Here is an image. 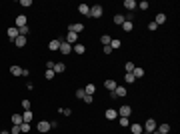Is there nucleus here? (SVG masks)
Masks as SVG:
<instances>
[{"mask_svg":"<svg viewBox=\"0 0 180 134\" xmlns=\"http://www.w3.org/2000/svg\"><path fill=\"white\" fill-rule=\"evenodd\" d=\"M78 12L84 14V16H90V6H86V4H80V6H78Z\"/></svg>","mask_w":180,"mask_h":134,"instance_id":"aec40b11","label":"nucleus"},{"mask_svg":"<svg viewBox=\"0 0 180 134\" xmlns=\"http://www.w3.org/2000/svg\"><path fill=\"white\" fill-rule=\"evenodd\" d=\"M124 80H126V84H132L136 78H134V74H132V72H126V74H124Z\"/></svg>","mask_w":180,"mask_h":134,"instance_id":"c85d7f7f","label":"nucleus"},{"mask_svg":"<svg viewBox=\"0 0 180 134\" xmlns=\"http://www.w3.org/2000/svg\"><path fill=\"white\" fill-rule=\"evenodd\" d=\"M66 42L70 44V46H72V44H76V42H78V34L68 32V34H66Z\"/></svg>","mask_w":180,"mask_h":134,"instance_id":"9b49d317","label":"nucleus"},{"mask_svg":"<svg viewBox=\"0 0 180 134\" xmlns=\"http://www.w3.org/2000/svg\"><path fill=\"white\" fill-rule=\"evenodd\" d=\"M104 14V8L100 6V4H94V6H90V16L92 18H100Z\"/></svg>","mask_w":180,"mask_h":134,"instance_id":"f257e3e1","label":"nucleus"},{"mask_svg":"<svg viewBox=\"0 0 180 134\" xmlns=\"http://www.w3.org/2000/svg\"><path fill=\"white\" fill-rule=\"evenodd\" d=\"M130 132L132 134H142V124H136V122L130 124Z\"/></svg>","mask_w":180,"mask_h":134,"instance_id":"2eb2a0df","label":"nucleus"},{"mask_svg":"<svg viewBox=\"0 0 180 134\" xmlns=\"http://www.w3.org/2000/svg\"><path fill=\"white\" fill-rule=\"evenodd\" d=\"M154 22H156V24H164V22H166V14L158 12V14H156V18H154Z\"/></svg>","mask_w":180,"mask_h":134,"instance_id":"a211bd4d","label":"nucleus"},{"mask_svg":"<svg viewBox=\"0 0 180 134\" xmlns=\"http://www.w3.org/2000/svg\"><path fill=\"white\" fill-rule=\"evenodd\" d=\"M124 22H126V18H124L122 14H116V16H114V24H120V26H122Z\"/></svg>","mask_w":180,"mask_h":134,"instance_id":"bb28decb","label":"nucleus"},{"mask_svg":"<svg viewBox=\"0 0 180 134\" xmlns=\"http://www.w3.org/2000/svg\"><path fill=\"white\" fill-rule=\"evenodd\" d=\"M20 132H22V134L30 132V124H28V122H22V124H20Z\"/></svg>","mask_w":180,"mask_h":134,"instance_id":"7c9ffc66","label":"nucleus"},{"mask_svg":"<svg viewBox=\"0 0 180 134\" xmlns=\"http://www.w3.org/2000/svg\"><path fill=\"white\" fill-rule=\"evenodd\" d=\"M134 68H136L134 66V62H126V64H124V70H126V72H132Z\"/></svg>","mask_w":180,"mask_h":134,"instance_id":"f704fd0d","label":"nucleus"},{"mask_svg":"<svg viewBox=\"0 0 180 134\" xmlns=\"http://www.w3.org/2000/svg\"><path fill=\"white\" fill-rule=\"evenodd\" d=\"M54 64H56L54 60H48V62H46V70H52V68H54Z\"/></svg>","mask_w":180,"mask_h":134,"instance_id":"c03bdc74","label":"nucleus"},{"mask_svg":"<svg viewBox=\"0 0 180 134\" xmlns=\"http://www.w3.org/2000/svg\"><path fill=\"white\" fill-rule=\"evenodd\" d=\"M58 50H60V54H70V52H72V46H70L66 40H62V42H60V48H58Z\"/></svg>","mask_w":180,"mask_h":134,"instance_id":"423d86ee","label":"nucleus"},{"mask_svg":"<svg viewBox=\"0 0 180 134\" xmlns=\"http://www.w3.org/2000/svg\"><path fill=\"white\" fill-rule=\"evenodd\" d=\"M14 42H16V46H18V48H24V46H26V36H18Z\"/></svg>","mask_w":180,"mask_h":134,"instance_id":"4be33fe9","label":"nucleus"},{"mask_svg":"<svg viewBox=\"0 0 180 134\" xmlns=\"http://www.w3.org/2000/svg\"><path fill=\"white\" fill-rule=\"evenodd\" d=\"M130 114H132V108L128 106V104H122V106L118 108V116L120 118H128Z\"/></svg>","mask_w":180,"mask_h":134,"instance_id":"f03ea898","label":"nucleus"},{"mask_svg":"<svg viewBox=\"0 0 180 134\" xmlns=\"http://www.w3.org/2000/svg\"><path fill=\"white\" fill-rule=\"evenodd\" d=\"M144 132H154L156 130V120L154 118H148L146 122H144V128H142Z\"/></svg>","mask_w":180,"mask_h":134,"instance_id":"20e7f679","label":"nucleus"},{"mask_svg":"<svg viewBox=\"0 0 180 134\" xmlns=\"http://www.w3.org/2000/svg\"><path fill=\"white\" fill-rule=\"evenodd\" d=\"M32 110H24V114H22V120L24 122H28V124H30V122H32Z\"/></svg>","mask_w":180,"mask_h":134,"instance_id":"6ab92c4d","label":"nucleus"},{"mask_svg":"<svg viewBox=\"0 0 180 134\" xmlns=\"http://www.w3.org/2000/svg\"><path fill=\"white\" fill-rule=\"evenodd\" d=\"M52 70H54V74H62L64 70H66V66H64V62H56Z\"/></svg>","mask_w":180,"mask_h":134,"instance_id":"4468645a","label":"nucleus"},{"mask_svg":"<svg viewBox=\"0 0 180 134\" xmlns=\"http://www.w3.org/2000/svg\"><path fill=\"white\" fill-rule=\"evenodd\" d=\"M92 100H94V96H90V94H86V96L82 98V102H86V104H92Z\"/></svg>","mask_w":180,"mask_h":134,"instance_id":"58836bf2","label":"nucleus"},{"mask_svg":"<svg viewBox=\"0 0 180 134\" xmlns=\"http://www.w3.org/2000/svg\"><path fill=\"white\" fill-rule=\"evenodd\" d=\"M122 46V42L118 40V38H112V40H110V48H112V50H116V48H120Z\"/></svg>","mask_w":180,"mask_h":134,"instance_id":"cd10ccee","label":"nucleus"},{"mask_svg":"<svg viewBox=\"0 0 180 134\" xmlns=\"http://www.w3.org/2000/svg\"><path fill=\"white\" fill-rule=\"evenodd\" d=\"M10 74L12 76H22V66H16V64L10 66Z\"/></svg>","mask_w":180,"mask_h":134,"instance_id":"f3484780","label":"nucleus"},{"mask_svg":"<svg viewBox=\"0 0 180 134\" xmlns=\"http://www.w3.org/2000/svg\"><path fill=\"white\" fill-rule=\"evenodd\" d=\"M122 6L126 8L128 12H132L134 8H136V0H124V4H122Z\"/></svg>","mask_w":180,"mask_h":134,"instance_id":"ddd939ff","label":"nucleus"},{"mask_svg":"<svg viewBox=\"0 0 180 134\" xmlns=\"http://www.w3.org/2000/svg\"><path fill=\"white\" fill-rule=\"evenodd\" d=\"M84 92L90 94V96H94V92H96V86H94V84H86V86H84Z\"/></svg>","mask_w":180,"mask_h":134,"instance_id":"393cba45","label":"nucleus"},{"mask_svg":"<svg viewBox=\"0 0 180 134\" xmlns=\"http://www.w3.org/2000/svg\"><path fill=\"white\" fill-rule=\"evenodd\" d=\"M102 50H104V54H112V48H110V44H108V46H104Z\"/></svg>","mask_w":180,"mask_h":134,"instance_id":"49530a36","label":"nucleus"},{"mask_svg":"<svg viewBox=\"0 0 180 134\" xmlns=\"http://www.w3.org/2000/svg\"><path fill=\"white\" fill-rule=\"evenodd\" d=\"M156 28H158V24H156V22H150V24H148V30H150V32H154Z\"/></svg>","mask_w":180,"mask_h":134,"instance_id":"37998d69","label":"nucleus"},{"mask_svg":"<svg viewBox=\"0 0 180 134\" xmlns=\"http://www.w3.org/2000/svg\"><path fill=\"white\" fill-rule=\"evenodd\" d=\"M82 30H84V24L82 22H74V24L68 26V32H74V34H80Z\"/></svg>","mask_w":180,"mask_h":134,"instance_id":"39448f33","label":"nucleus"},{"mask_svg":"<svg viewBox=\"0 0 180 134\" xmlns=\"http://www.w3.org/2000/svg\"><path fill=\"white\" fill-rule=\"evenodd\" d=\"M126 86H116L114 88V96H116V98H124V96H126Z\"/></svg>","mask_w":180,"mask_h":134,"instance_id":"1a4fd4ad","label":"nucleus"},{"mask_svg":"<svg viewBox=\"0 0 180 134\" xmlns=\"http://www.w3.org/2000/svg\"><path fill=\"white\" fill-rule=\"evenodd\" d=\"M60 42H62V38H52V40L48 42V48H50L52 52H56V50L60 48Z\"/></svg>","mask_w":180,"mask_h":134,"instance_id":"6e6552de","label":"nucleus"},{"mask_svg":"<svg viewBox=\"0 0 180 134\" xmlns=\"http://www.w3.org/2000/svg\"><path fill=\"white\" fill-rule=\"evenodd\" d=\"M110 40H112V36H108V34H104V36H100V42H102L104 46H108V44H110Z\"/></svg>","mask_w":180,"mask_h":134,"instance_id":"c756f323","label":"nucleus"},{"mask_svg":"<svg viewBox=\"0 0 180 134\" xmlns=\"http://www.w3.org/2000/svg\"><path fill=\"white\" fill-rule=\"evenodd\" d=\"M28 32H30V28H28V26H22V28H18V34H20V36H26Z\"/></svg>","mask_w":180,"mask_h":134,"instance_id":"72a5a7b5","label":"nucleus"},{"mask_svg":"<svg viewBox=\"0 0 180 134\" xmlns=\"http://www.w3.org/2000/svg\"><path fill=\"white\" fill-rule=\"evenodd\" d=\"M104 116H106L108 120H114V118H118V110H114V108H108L106 112H104Z\"/></svg>","mask_w":180,"mask_h":134,"instance_id":"9d476101","label":"nucleus"},{"mask_svg":"<svg viewBox=\"0 0 180 134\" xmlns=\"http://www.w3.org/2000/svg\"><path fill=\"white\" fill-rule=\"evenodd\" d=\"M60 112L64 114V116H70V114H72V110H70V108H60Z\"/></svg>","mask_w":180,"mask_h":134,"instance_id":"79ce46f5","label":"nucleus"},{"mask_svg":"<svg viewBox=\"0 0 180 134\" xmlns=\"http://www.w3.org/2000/svg\"><path fill=\"white\" fill-rule=\"evenodd\" d=\"M136 6H138V8H142V10H148V6H150V4H148L146 0H142V2H140V4H136Z\"/></svg>","mask_w":180,"mask_h":134,"instance_id":"4c0bfd02","label":"nucleus"},{"mask_svg":"<svg viewBox=\"0 0 180 134\" xmlns=\"http://www.w3.org/2000/svg\"><path fill=\"white\" fill-rule=\"evenodd\" d=\"M44 76H46V80H52L56 74H54V70H46V72H44Z\"/></svg>","mask_w":180,"mask_h":134,"instance_id":"c9c22d12","label":"nucleus"},{"mask_svg":"<svg viewBox=\"0 0 180 134\" xmlns=\"http://www.w3.org/2000/svg\"><path fill=\"white\" fill-rule=\"evenodd\" d=\"M132 28H134V24H132V22H124V24H122V30H124V32H130V30H132Z\"/></svg>","mask_w":180,"mask_h":134,"instance_id":"2f4dec72","label":"nucleus"},{"mask_svg":"<svg viewBox=\"0 0 180 134\" xmlns=\"http://www.w3.org/2000/svg\"><path fill=\"white\" fill-rule=\"evenodd\" d=\"M22 26H26V16L24 14H18L16 16V28H22Z\"/></svg>","mask_w":180,"mask_h":134,"instance_id":"f8f14e48","label":"nucleus"},{"mask_svg":"<svg viewBox=\"0 0 180 134\" xmlns=\"http://www.w3.org/2000/svg\"><path fill=\"white\" fill-rule=\"evenodd\" d=\"M0 134H10V132H8V130H2V132H0Z\"/></svg>","mask_w":180,"mask_h":134,"instance_id":"de8ad7c7","label":"nucleus"},{"mask_svg":"<svg viewBox=\"0 0 180 134\" xmlns=\"http://www.w3.org/2000/svg\"><path fill=\"white\" fill-rule=\"evenodd\" d=\"M6 34H8V38H10V40H16V38H18V36H20V34H18V28H16V26H10V28H8V30H6Z\"/></svg>","mask_w":180,"mask_h":134,"instance_id":"0eeeda50","label":"nucleus"},{"mask_svg":"<svg viewBox=\"0 0 180 134\" xmlns=\"http://www.w3.org/2000/svg\"><path fill=\"white\" fill-rule=\"evenodd\" d=\"M22 108H24V110H32V108H30V100L24 98V100H22Z\"/></svg>","mask_w":180,"mask_h":134,"instance_id":"ea45409f","label":"nucleus"},{"mask_svg":"<svg viewBox=\"0 0 180 134\" xmlns=\"http://www.w3.org/2000/svg\"><path fill=\"white\" fill-rule=\"evenodd\" d=\"M10 134H20V126H12V130H10Z\"/></svg>","mask_w":180,"mask_h":134,"instance_id":"a18cd8bd","label":"nucleus"},{"mask_svg":"<svg viewBox=\"0 0 180 134\" xmlns=\"http://www.w3.org/2000/svg\"><path fill=\"white\" fill-rule=\"evenodd\" d=\"M36 130H38L40 134H46L48 130H50V122L48 120H40L38 124H36Z\"/></svg>","mask_w":180,"mask_h":134,"instance_id":"7ed1b4c3","label":"nucleus"},{"mask_svg":"<svg viewBox=\"0 0 180 134\" xmlns=\"http://www.w3.org/2000/svg\"><path fill=\"white\" fill-rule=\"evenodd\" d=\"M22 116H20V114H12V124L14 126H20V124H22Z\"/></svg>","mask_w":180,"mask_h":134,"instance_id":"b1692460","label":"nucleus"},{"mask_svg":"<svg viewBox=\"0 0 180 134\" xmlns=\"http://www.w3.org/2000/svg\"><path fill=\"white\" fill-rule=\"evenodd\" d=\"M72 50H74L76 54H84V52H86V46H84V44H74Z\"/></svg>","mask_w":180,"mask_h":134,"instance_id":"5701e85b","label":"nucleus"},{"mask_svg":"<svg viewBox=\"0 0 180 134\" xmlns=\"http://www.w3.org/2000/svg\"><path fill=\"white\" fill-rule=\"evenodd\" d=\"M118 124H120L122 128H126V126H128V118H120V120H118Z\"/></svg>","mask_w":180,"mask_h":134,"instance_id":"a19ab883","label":"nucleus"},{"mask_svg":"<svg viewBox=\"0 0 180 134\" xmlns=\"http://www.w3.org/2000/svg\"><path fill=\"white\" fill-rule=\"evenodd\" d=\"M84 96H86V92H84V88H78V90H76V98H78V100H82Z\"/></svg>","mask_w":180,"mask_h":134,"instance_id":"473e14b6","label":"nucleus"},{"mask_svg":"<svg viewBox=\"0 0 180 134\" xmlns=\"http://www.w3.org/2000/svg\"><path fill=\"white\" fill-rule=\"evenodd\" d=\"M156 130H158V134H168L170 132V124H160V126H156Z\"/></svg>","mask_w":180,"mask_h":134,"instance_id":"dca6fc26","label":"nucleus"},{"mask_svg":"<svg viewBox=\"0 0 180 134\" xmlns=\"http://www.w3.org/2000/svg\"><path fill=\"white\" fill-rule=\"evenodd\" d=\"M116 86H118V84H116L114 80H106V82H104V88L110 90V92H114V88H116Z\"/></svg>","mask_w":180,"mask_h":134,"instance_id":"412c9836","label":"nucleus"},{"mask_svg":"<svg viewBox=\"0 0 180 134\" xmlns=\"http://www.w3.org/2000/svg\"><path fill=\"white\" fill-rule=\"evenodd\" d=\"M20 6H22V8H28V6H32V0H20Z\"/></svg>","mask_w":180,"mask_h":134,"instance_id":"e433bc0d","label":"nucleus"},{"mask_svg":"<svg viewBox=\"0 0 180 134\" xmlns=\"http://www.w3.org/2000/svg\"><path fill=\"white\" fill-rule=\"evenodd\" d=\"M132 74H134V78H142V76H144V68H138V66H136L132 70Z\"/></svg>","mask_w":180,"mask_h":134,"instance_id":"a878e982","label":"nucleus"}]
</instances>
